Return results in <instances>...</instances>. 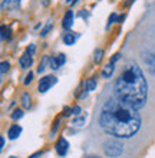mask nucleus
Segmentation results:
<instances>
[{
	"label": "nucleus",
	"mask_w": 155,
	"mask_h": 158,
	"mask_svg": "<svg viewBox=\"0 0 155 158\" xmlns=\"http://www.w3.org/2000/svg\"><path fill=\"white\" fill-rule=\"evenodd\" d=\"M22 0H3L2 3V9L3 10H13V9H17L20 6Z\"/></svg>",
	"instance_id": "nucleus-7"
},
{
	"label": "nucleus",
	"mask_w": 155,
	"mask_h": 158,
	"mask_svg": "<svg viewBox=\"0 0 155 158\" xmlns=\"http://www.w3.org/2000/svg\"><path fill=\"white\" fill-rule=\"evenodd\" d=\"M116 19H118V16H116V15H115V13H112V15H111V16H109L108 27H109V26H111V25H112V23H113V22H115V20H116Z\"/></svg>",
	"instance_id": "nucleus-24"
},
{
	"label": "nucleus",
	"mask_w": 155,
	"mask_h": 158,
	"mask_svg": "<svg viewBox=\"0 0 155 158\" xmlns=\"http://www.w3.org/2000/svg\"><path fill=\"white\" fill-rule=\"evenodd\" d=\"M65 60H66V56L63 53L58 55L55 59H51V68L52 69H58V68H60L65 63Z\"/></svg>",
	"instance_id": "nucleus-8"
},
{
	"label": "nucleus",
	"mask_w": 155,
	"mask_h": 158,
	"mask_svg": "<svg viewBox=\"0 0 155 158\" xmlns=\"http://www.w3.org/2000/svg\"><path fill=\"white\" fill-rule=\"evenodd\" d=\"M144 62L147 65L148 71L155 75V52H148L144 55Z\"/></svg>",
	"instance_id": "nucleus-5"
},
{
	"label": "nucleus",
	"mask_w": 155,
	"mask_h": 158,
	"mask_svg": "<svg viewBox=\"0 0 155 158\" xmlns=\"http://www.w3.org/2000/svg\"><path fill=\"white\" fill-rule=\"evenodd\" d=\"M0 35H2V38H9L10 36V30L6 26H0Z\"/></svg>",
	"instance_id": "nucleus-19"
},
{
	"label": "nucleus",
	"mask_w": 155,
	"mask_h": 158,
	"mask_svg": "<svg viewBox=\"0 0 155 158\" xmlns=\"http://www.w3.org/2000/svg\"><path fill=\"white\" fill-rule=\"evenodd\" d=\"M76 40V36L73 33H66L65 36H63V42H65V45H73Z\"/></svg>",
	"instance_id": "nucleus-13"
},
{
	"label": "nucleus",
	"mask_w": 155,
	"mask_h": 158,
	"mask_svg": "<svg viewBox=\"0 0 155 158\" xmlns=\"http://www.w3.org/2000/svg\"><path fill=\"white\" fill-rule=\"evenodd\" d=\"M72 25H73V13L69 10V12L65 15V17H63V27H65V29H71Z\"/></svg>",
	"instance_id": "nucleus-11"
},
{
	"label": "nucleus",
	"mask_w": 155,
	"mask_h": 158,
	"mask_svg": "<svg viewBox=\"0 0 155 158\" xmlns=\"http://www.w3.org/2000/svg\"><path fill=\"white\" fill-rule=\"evenodd\" d=\"M9 69H10V63L9 62H0V75L7 73Z\"/></svg>",
	"instance_id": "nucleus-16"
},
{
	"label": "nucleus",
	"mask_w": 155,
	"mask_h": 158,
	"mask_svg": "<svg viewBox=\"0 0 155 158\" xmlns=\"http://www.w3.org/2000/svg\"><path fill=\"white\" fill-rule=\"evenodd\" d=\"M4 145V139H3V137H0V148Z\"/></svg>",
	"instance_id": "nucleus-27"
},
{
	"label": "nucleus",
	"mask_w": 155,
	"mask_h": 158,
	"mask_svg": "<svg viewBox=\"0 0 155 158\" xmlns=\"http://www.w3.org/2000/svg\"><path fill=\"white\" fill-rule=\"evenodd\" d=\"M67 148H69V142L65 139V138H60L58 142H56V152L59 155H66Z\"/></svg>",
	"instance_id": "nucleus-6"
},
{
	"label": "nucleus",
	"mask_w": 155,
	"mask_h": 158,
	"mask_svg": "<svg viewBox=\"0 0 155 158\" xmlns=\"http://www.w3.org/2000/svg\"><path fill=\"white\" fill-rule=\"evenodd\" d=\"M27 53H30V55H33V52H35V46L33 45H29L27 46V50H26Z\"/></svg>",
	"instance_id": "nucleus-26"
},
{
	"label": "nucleus",
	"mask_w": 155,
	"mask_h": 158,
	"mask_svg": "<svg viewBox=\"0 0 155 158\" xmlns=\"http://www.w3.org/2000/svg\"><path fill=\"white\" fill-rule=\"evenodd\" d=\"M85 124V114H80V115H78V117L73 119V125H79V127H82V125Z\"/></svg>",
	"instance_id": "nucleus-17"
},
{
	"label": "nucleus",
	"mask_w": 155,
	"mask_h": 158,
	"mask_svg": "<svg viewBox=\"0 0 155 158\" xmlns=\"http://www.w3.org/2000/svg\"><path fill=\"white\" fill-rule=\"evenodd\" d=\"M71 112H72V115H76V117H78V115H80V108L79 106H75L73 109H71Z\"/></svg>",
	"instance_id": "nucleus-25"
},
{
	"label": "nucleus",
	"mask_w": 155,
	"mask_h": 158,
	"mask_svg": "<svg viewBox=\"0 0 155 158\" xmlns=\"http://www.w3.org/2000/svg\"><path fill=\"white\" fill-rule=\"evenodd\" d=\"M51 62V58H43L42 59V62H40V65H39V68H38V72H43V69H46V65Z\"/></svg>",
	"instance_id": "nucleus-18"
},
{
	"label": "nucleus",
	"mask_w": 155,
	"mask_h": 158,
	"mask_svg": "<svg viewBox=\"0 0 155 158\" xmlns=\"http://www.w3.org/2000/svg\"><path fill=\"white\" fill-rule=\"evenodd\" d=\"M10 158H16V157H10Z\"/></svg>",
	"instance_id": "nucleus-30"
},
{
	"label": "nucleus",
	"mask_w": 155,
	"mask_h": 158,
	"mask_svg": "<svg viewBox=\"0 0 155 158\" xmlns=\"http://www.w3.org/2000/svg\"><path fill=\"white\" fill-rule=\"evenodd\" d=\"M22 105H23V108H30V96L29 94H23L22 95Z\"/></svg>",
	"instance_id": "nucleus-14"
},
{
	"label": "nucleus",
	"mask_w": 155,
	"mask_h": 158,
	"mask_svg": "<svg viewBox=\"0 0 155 158\" xmlns=\"http://www.w3.org/2000/svg\"><path fill=\"white\" fill-rule=\"evenodd\" d=\"M22 117H23V111H22V109H16V111L12 114L13 119H19V118H22Z\"/></svg>",
	"instance_id": "nucleus-21"
},
{
	"label": "nucleus",
	"mask_w": 155,
	"mask_h": 158,
	"mask_svg": "<svg viewBox=\"0 0 155 158\" xmlns=\"http://www.w3.org/2000/svg\"><path fill=\"white\" fill-rule=\"evenodd\" d=\"M115 98L135 109L142 108L148 98V85L141 68L128 62L115 81Z\"/></svg>",
	"instance_id": "nucleus-2"
},
{
	"label": "nucleus",
	"mask_w": 155,
	"mask_h": 158,
	"mask_svg": "<svg viewBox=\"0 0 155 158\" xmlns=\"http://www.w3.org/2000/svg\"><path fill=\"white\" fill-rule=\"evenodd\" d=\"M20 134H22V128H20V127H19V125H12V127L9 128L7 135H9V138H10V139H16Z\"/></svg>",
	"instance_id": "nucleus-10"
},
{
	"label": "nucleus",
	"mask_w": 155,
	"mask_h": 158,
	"mask_svg": "<svg viewBox=\"0 0 155 158\" xmlns=\"http://www.w3.org/2000/svg\"><path fill=\"white\" fill-rule=\"evenodd\" d=\"M95 88H96V81L93 78L88 79V82H86V92H92Z\"/></svg>",
	"instance_id": "nucleus-15"
},
{
	"label": "nucleus",
	"mask_w": 155,
	"mask_h": 158,
	"mask_svg": "<svg viewBox=\"0 0 155 158\" xmlns=\"http://www.w3.org/2000/svg\"><path fill=\"white\" fill-rule=\"evenodd\" d=\"M32 62H33V59H32V55L27 53V52H25L23 53V56H20V66L22 68H29L30 65H32Z\"/></svg>",
	"instance_id": "nucleus-9"
},
{
	"label": "nucleus",
	"mask_w": 155,
	"mask_h": 158,
	"mask_svg": "<svg viewBox=\"0 0 155 158\" xmlns=\"http://www.w3.org/2000/svg\"><path fill=\"white\" fill-rule=\"evenodd\" d=\"M89 158H98V157H89Z\"/></svg>",
	"instance_id": "nucleus-29"
},
{
	"label": "nucleus",
	"mask_w": 155,
	"mask_h": 158,
	"mask_svg": "<svg viewBox=\"0 0 155 158\" xmlns=\"http://www.w3.org/2000/svg\"><path fill=\"white\" fill-rule=\"evenodd\" d=\"M32 79H33V72H29L27 76H26V79H25V85H29V83L32 82Z\"/></svg>",
	"instance_id": "nucleus-23"
},
{
	"label": "nucleus",
	"mask_w": 155,
	"mask_h": 158,
	"mask_svg": "<svg viewBox=\"0 0 155 158\" xmlns=\"http://www.w3.org/2000/svg\"><path fill=\"white\" fill-rule=\"evenodd\" d=\"M51 29H52V23H51V22H49V23H47V25L45 26V29L42 30V33H40V36H42V38H43V36H46V35H47V32H49V30H51Z\"/></svg>",
	"instance_id": "nucleus-22"
},
{
	"label": "nucleus",
	"mask_w": 155,
	"mask_h": 158,
	"mask_svg": "<svg viewBox=\"0 0 155 158\" xmlns=\"http://www.w3.org/2000/svg\"><path fill=\"white\" fill-rule=\"evenodd\" d=\"M99 125L112 137L131 138L141 128V117L135 108L118 98H111L102 106Z\"/></svg>",
	"instance_id": "nucleus-1"
},
{
	"label": "nucleus",
	"mask_w": 155,
	"mask_h": 158,
	"mask_svg": "<svg viewBox=\"0 0 155 158\" xmlns=\"http://www.w3.org/2000/svg\"><path fill=\"white\" fill-rule=\"evenodd\" d=\"M73 2H76V0H66V3H73Z\"/></svg>",
	"instance_id": "nucleus-28"
},
{
	"label": "nucleus",
	"mask_w": 155,
	"mask_h": 158,
	"mask_svg": "<svg viewBox=\"0 0 155 158\" xmlns=\"http://www.w3.org/2000/svg\"><path fill=\"white\" fill-rule=\"evenodd\" d=\"M102 56H104V50H102V49H96V50H95V62H96V63L101 62Z\"/></svg>",
	"instance_id": "nucleus-20"
},
{
	"label": "nucleus",
	"mask_w": 155,
	"mask_h": 158,
	"mask_svg": "<svg viewBox=\"0 0 155 158\" xmlns=\"http://www.w3.org/2000/svg\"><path fill=\"white\" fill-rule=\"evenodd\" d=\"M104 152L111 158H116L122 155L124 152V145L116 139H109L104 144Z\"/></svg>",
	"instance_id": "nucleus-3"
},
{
	"label": "nucleus",
	"mask_w": 155,
	"mask_h": 158,
	"mask_svg": "<svg viewBox=\"0 0 155 158\" xmlns=\"http://www.w3.org/2000/svg\"><path fill=\"white\" fill-rule=\"evenodd\" d=\"M55 83H56V78H55V76H52V75L45 76V78H42L40 82H39V92L45 94V92H47L53 86Z\"/></svg>",
	"instance_id": "nucleus-4"
},
{
	"label": "nucleus",
	"mask_w": 155,
	"mask_h": 158,
	"mask_svg": "<svg viewBox=\"0 0 155 158\" xmlns=\"http://www.w3.org/2000/svg\"><path fill=\"white\" fill-rule=\"evenodd\" d=\"M113 69H115V63L109 62L108 65L104 68V71H102V76H104L105 79L111 78V76H112V73H113Z\"/></svg>",
	"instance_id": "nucleus-12"
}]
</instances>
